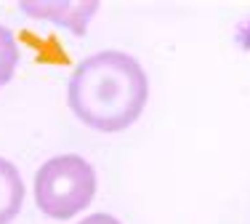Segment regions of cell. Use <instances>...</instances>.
I'll return each instance as SVG.
<instances>
[{
    "mask_svg": "<svg viewBox=\"0 0 250 224\" xmlns=\"http://www.w3.org/2000/svg\"><path fill=\"white\" fill-rule=\"evenodd\" d=\"M67 102L83 126L117 134L141 117L149 102V78L130 54L99 51L75 67Z\"/></svg>",
    "mask_w": 250,
    "mask_h": 224,
    "instance_id": "1",
    "label": "cell"
},
{
    "mask_svg": "<svg viewBox=\"0 0 250 224\" xmlns=\"http://www.w3.org/2000/svg\"><path fill=\"white\" fill-rule=\"evenodd\" d=\"M96 195V171L80 155H56L35 174V203L51 219H72Z\"/></svg>",
    "mask_w": 250,
    "mask_h": 224,
    "instance_id": "2",
    "label": "cell"
},
{
    "mask_svg": "<svg viewBox=\"0 0 250 224\" xmlns=\"http://www.w3.org/2000/svg\"><path fill=\"white\" fill-rule=\"evenodd\" d=\"M19 8L35 19L43 16V19H51L53 24L72 29L75 35H83L91 16L99 11V3H21Z\"/></svg>",
    "mask_w": 250,
    "mask_h": 224,
    "instance_id": "3",
    "label": "cell"
},
{
    "mask_svg": "<svg viewBox=\"0 0 250 224\" xmlns=\"http://www.w3.org/2000/svg\"><path fill=\"white\" fill-rule=\"evenodd\" d=\"M24 205V181L19 168L0 157V224H11Z\"/></svg>",
    "mask_w": 250,
    "mask_h": 224,
    "instance_id": "4",
    "label": "cell"
},
{
    "mask_svg": "<svg viewBox=\"0 0 250 224\" xmlns=\"http://www.w3.org/2000/svg\"><path fill=\"white\" fill-rule=\"evenodd\" d=\"M16 64H19V45L16 38L8 27L0 24V88L5 83H11L16 72Z\"/></svg>",
    "mask_w": 250,
    "mask_h": 224,
    "instance_id": "5",
    "label": "cell"
},
{
    "mask_svg": "<svg viewBox=\"0 0 250 224\" xmlns=\"http://www.w3.org/2000/svg\"><path fill=\"white\" fill-rule=\"evenodd\" d=\"M77 224H123V222L115 219L112 214H91V216H85V219L77 222Z\"/></svg>",
    "mask_w": 250,
    "mask_h": 224,
    "instance_id": "6",
    "label": "cell"
}]
</instances>
